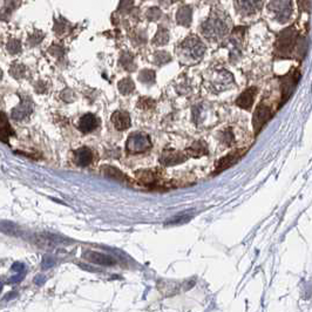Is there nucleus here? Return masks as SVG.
Masks as SVG:
<instances>
[{
  "mask_svg": "<svg viewBox=\"0 0 312 312\" xmlns=\"http://www.w3.org/2000/svg\"><path fill=\"white\" fill-rule=\"evenodd\" d=\"M228 30H229V26H228L227 20L218 16L207 19L202 25L203 36L212 40H217L219 38L224 37Z\"/></svg>",
  "mask_w": 312,
  "mask_h": 312,
  "instance_id": "obj_1",
  "label": "nucleus"
},
{
  "mask_svg": "<svg viewBox=\"0 0 312 312\" xmlns=\"http://www.w3.org/2000/svg\"><path fill=\"white\" fill-rule=\"evenodd\" d=\"M206 52V46L198 38L189 37L182 42L181 54L183 58L192 61H198Z\"/></svg>",
  "mask_w": 312,
  "mask_h": 312,
  "instance_id": "obj_2",
  "label": "nucleus"
},
{
  "mask_svg": "<svg viewBox=\"0 0 312 312\" xmlns=\"http://www.w3.org/2000/svg\"><path fill=\"white\" fill-rule=\"evenodd\" d=\"M152 147V141L148 135L146 134H132L126 142L127 152L131 154H137V153H143Z\"/></svg>",
  "mask_w": 312,
  "mask_h": 312,
  "instance_id": "obj_3",
  "label": "nucleus"
},
{
  "mask_svg": "<svg viewBox=\"0 0 312 312\" xmlns=\"http://www.w3.org/2000/svg\"><path fill=\"white\" fill-rule=\"evenodd\" d=\"M269 10L275 14L279 22H285L292 14V2L291 0H271Z\"/></svg>",
  "mask_w": 312,
  "mask_h": 312,
  "instance_id": "obj_4",
  "label": "nucleus"
},
{
  "mask_svg": "<svg viewBox=\"0 0 312 312\" xmlns=\"http://www.w3.org/2000/svg\"><path fill=\"white\" fill-rule=\"evenodd\" d=\"M273 111L271 109L270 106L265 105L264 102L259 103V106L257 107V109L255 111V114H254V128H255V133L258 134L261 132V129L265 126V123L268 122L269 120L273 117Z\"/></svg>",
  "mask_w": 312,
  "mask_h": 312,
  "instance_id": "obj_5",
  "label": "nucleus"
},
{
  "mask_svg": "<svg viewBox=\"0 0 312 312\" xmlns=\"http://www.w3.org/2000/svg\"><path fill=\"white\" fill-rule=\"evenodd\" d=\"M248 152L247 148H242V149H236L234 152H231L230 154L223 156L221 160L216 163V169H215V174H219L223 170L228 169L229 167L234 166L237 161L241 160L242 157L245 155V153Z\"/></svg>",
  "mask_w": 312,
  "mask_h": 312,
  "instance_id": "obj_6",
  "label": "nucleus"
},
{
  "mask_svg": "<svg viewBox=\"0 0 312 312\" xmlns=\"http://www.w3.org/2000/svg\"><path fill=\"white\" fill-rule=\"evenodd\" d=\"M293 31L288 30L284 31L282 33V36L278 39V45H277V50L279 53H282L283 56H289L291 51H292L294 42H293Z\"/></svg>",
  "mask_w": 312,
  "mask_h": 312,
  "instance_id": "obj_7",
  "label": "nucleus"
},
{
  "mask_svg": "<svg viewBox=\"0 0 312 312\" xmlns=\"http://www.w3.org/2000/svg\"><path fill=\"white\" fill-rule=\"evenodd\" d=\"M188 155L184 153L176 152V150H164L161 155L160 161L164 166H174V164H180L187 161Z\"/></svg>",
  "mask_w": 312,
  "mask_h": 312,
  "instance_id": "obj_8",
  "label": "nucleus"
},
{
  "mask_svg": "<svg viewBox=\"0 0 312 312\" xmlns=\"http://www.w3.org/2000/svg\"><path fill=\"white\" fill-rule=\"evenodd\" d=\"M235 6L239 13L249 16L261 8L262 0H235Z\"/></svg>",
  "mask_w": 312,
  "mask_h": 312,
  "instance_id": "obj_9",
  "label": "nucleus"
},
{
  "mask_svg": "<svg viewBox=\"0 0 312 312\" xmlns=\"http://www.w3.org/2000/svg\"><path fill=\"white\" fill-rule=\"evenodd\" d=\"M85 258L88 259L89 262L94 263V264H99V265H106V267H111V265H114L117 261L113 258L112 256L105 255V254L97 253V251H87L85 254Z\"/></svg>",
  "mask_w": 312,
  "mask_h": 312,
  "instance_id": "obj_10",
  "label": "nucleus"
},
{
  "mask_svg": "<svg viewBox=\"0 0 312 312\" xmlns=\"http://www.w3.org/2000/svg\"><path fill=\"white\" fill-rule=\"evenodd\" d=\"M112 122L114 123L115 128L117 131H125L131 126V117L128 113L123 111H117L113 113L112 115Z\"/></svg>",
  "mask_w": 312,
  "mask_h": 312,
  "instance_id": "obj_11",
  "label": "nucleus"
},
{
  "mask_svg": "<svg viewBox=\"0 0 312 312\" xmlns=\"http://www.w3.org/2000/svg\"><path fill=\"white\" fill-rule=\"evenodd\" d=\"M257 94V88L251 87L248 88L247 91H244L243 93L239 95V98L236 101L237 106L241 107L243 109H250L251 106L254 105V101H255V97Z\"/></svg>",
  "mask_w": 312,
  "mask_h": 312,
  "instance_id": "obj_12",
  "label": "nucleus"
},
{
  "mask_svg": "<svg viewBox=\"0 0 312 312\" xmlns=\"http://www.w3.org/2000/svg\"><path fill=\"white\" fill-rule=\"evenodd\" d=\"M298 80H299V74H297V77H296V75H292V77H287V78H285V83L282 86V87H283L282 102H281V105H279V106H282L283 103L287 102L289 98L291 97V94H292L293 89H294V87H296V83L298 82Z\"/></svg>",
  "mask_w": 312,
  "mask_h": 312,
  "instance_id": "obj_13",
  "label": "nucleus"
},
{
  "mask_svg": "<svg viewBox=\"0 0 312 312\" xmlns=\"http://www.w3.org/2000/svg\"><path fill=\"white\" fill-rule=\"evenodd\" d=\"M98 123H99V121H98L95 115L86 114V115H83V117L79 121V129L82 133H85V134L86 133H91V132H93L95 128H97Z\"/></svg>",
  "mask_w": 312,
  "mask_h": 312,
  "instance_id": "obj_14",
  "label": "nucleus"
},
{
  "mask_svg": "<svg viewBox=\"0 0 312 312\" xmlns=\"http://www.w3.org/2000/svg\"><path fill=\"white\" fill-rule=\"evenodd\" d=\"M92 161H93V154H92L91 149L82 147V148L78 149L75 152V162H77L78 166L86 167L91 164Z\"/></svg>",
  "mask_w": 312,
  "mask_h": 312,
  "instance_id": "obj_15",
  "label": "nucleus"
},
{
  "mask_svg": "<svg viewBox=\"0 0 312 312\" xmlns=\"http://www.w3.org/2000/svg\"><path fill=\"white\" fill-rule=\"evenodd\" d=\"M101 172L103 173V175L107 176V177L109 178H113V180H117V181H120V182H131V178L128 177V176L123 174L121 170H119L117 168H115V167H111V166H103L102 168H101Z\"/></svg>",
  "mask_w": 312,
  "mask_h": 312,
  "instance_id": "obj_16",
  "label": "nucleus"
},
{
  "mask_svg": "<svg viewBox=\"0 0 312 312\" xmlns=\"http://www.w3.org/2000/svg\"><path fill=\"white\" fill-rule=\"evenodd\" d=\"M136 177L138 182L143 184H154L158 181L160 176L157 173L152 172V170H143V172H137Z\"/></svg>",
  "mask_w": 312,
  "mask_h": 312,
  "instance_id": "obj_17",
  "label": "nucleus"
},
{
  "mask_svg": "<svg viewBox=\"0 0 312 312\" xmlns=\"http://www.w3.org/2000/svg\"><path fill=\"white\" fill-rule=\"evenodd\" d=\"M0 231L6 235L14 236V237H18L20 235V228L10 221H0Z\"/></svg>",
  "mask_w": 312,
  "mask_h": 312,
  "instance_id": "obj_18",
  "label": "nucleus"
},
{
  "mask_svg": "<svg viewBox=\"0 0 312 312\" xmlns=\"http://www.w3.org/2000/svg\"><path fill=\"white\" fill-rule=\"evenodd\" d=\"M11 128L10 123H8L7 117L4 113L0 112V140L7 142V137L10 136Z\"/></svg>",
  "mask_w": 312,
  "mask_h": 312,
  "instance_id": "obj_19",
  "label": "nucleus"
},
{
  "mask_svg": "<svg viewBox=\"0 0 312 312\" xmlns=\"http://www.w3.org/2000/svg\"><path fill=\"white\" fill-rule=\"evenodd\" d=\"M176 18H177L178 24L183 25V26H188L190 24V21H192V8H190L189 6L181 7L180 10H178Z\"/></svg>",
  "mask_w": 312,
  "mask_h": 312,
  "instance_id": "obj_20",
  "label": "nucleus"
},
{
  "mask_svg": "<svg viewBox=\"0 0 312 312\" xmlns=\"http://www.w3.org/2000/svg\"><path fill=\"white\" fill-rule=\"evenodd\" d=\"M32 108L28 103H21V105L16 107V108L13 109L12 113H11V117H12L14 120H22L30 114Z\"/></svg>",
  "mask_w": 312,
  "mask_h": 312,
  "instance_id": "obj_21",
  "label": "nucleus"
},
{
  "mask_svg": "<svg viewBox=\"0 0 312 312\" xmlns=\"http://www.w3.org/2000/svg\"><path fill=\"white\" fill-rule=\"evenodd\" d=\"M188 155H192L194 157H198V156L202 155H206L208 153V148H207V144L202 141H197L193 144L190 148L187 149Z\"/></svg>",
  "mask_w": 312,
  "mask_h": 312,
  "instance_id": "obj_22",
  "label": "nucleus"
},
{
  "mask_svg": "<svg viewBox=\"0 0 312 312\" xmlns=\"http://www.w3.org/2000/svg\"><path fill=\"white\" fill-rule=\"evenodd\" d=\"M134 88H135L134 82H133V80L129 79V78H126V79L121 80L119 82V91L123 95L131 94L132 92L134 91Z\"/></svg>",
  "mask_w": 312,
  "mask_h": 312,
  "instance_id": "obj_23",
  "label": "nucleus"
},
{
  "mask_svg": "<svg viewBox=\"0 0 312 312\" xmlns=\"http://www.w3.org/2000/svg\"><path fill=\"white\" fill-rule=\"evenodd\" d=\"M141 82L147 83V85H152L153 82L155 81V73L150 69H144L140 73V77H138Z\"/></svg>",
  "mask_w": 312,
  "mask_h": 312,
  "instance_id": "obj_24",
  "label": "nucleus"
},
{
  "mask_svg": "<svg viewBox=\"0 0 312 312\" xmlns=\"http://www.w3.org/2000/svg\"><path fill=\"white\" fill-rule=\"evenodd\" d=\"M168 39H169L168 32H167V30H164L163 27H160V30H158L157 34H156L154 39V44L156 45L167 44V42H168Z\"/></svg>",
  "mask_w": 312,
  "mask_h": 312,
  "instance_id": "obj_25",
  "label": "nucleus"
},
{
  "mask_svg": "<svg viewBox=\"0 0 312 312\" xmlns=\"http://www.w3.org/2000/svg\"><path fill=\"white\" fill-rule=\"evenodd\" d=\"M11 74H12L14 78H17V79L22 78L25 75V67L22 65H19V63H16V65H13L12 68H11Z\"/></svg>",
  "mask_w": 312,
  "mask_h": 312,
  "instance_id": "obj_26",
  "label": "nucleus"
},
{
  "mask_svg": "<svg viewBox=\"0 0 312 312\" xmlns=\"http://www.w3.org/2000/svg\"><path fill=\"white\" fill-rule=\"evenodd\" d=\"M169 60V54L166 53V52H157V53L155 54V62L157 63V65H162V63L168 62Z\"/></svg>",
  "mask_w": 312,
  "mask_h": 312,
  "instance_id": "obj_27",
  "label": "nucleus"
},
{
  "mask_svg": "<svg viewBox=\"0 0 312 312\" xmlns=\"http://www.w3.org/2000/svg\"><path fill=\"white\" fill-rule=\"evenodd\" d=\"M7 50H8V52H10L11 54L19 53L20 50H21V47H20V42L18 41V40L12 39V40H11V41L7 44Z\"/></svg>",
  "mask_w": 312,
  "mask_h": 312,
  "instance_id": "obj_28",
  "label": "nucleus"
},
{
  "mask_svg": "<svg viewBox=\"0 0 312 312\" xmlns=\"http://www.w3.org/2000/svg\"><path fill=\"white\" fill-rule=\"evenodd\" d=\"M54 264H56V261H54V259L52 258L51 256H45L44 258H42L41 265L44 269H50V268L53 267Z\"/></svg>",
  "mask_w": 312,
  "mask_h": 312,
  "instance_id": "obj_29",
  "label": "nucleus"
},
{
  "mask_svg": "<svg viewBox=\"0 0 312 312\" xmlns=\"http://www.w3.org/2000/svg\"><path fill=\"white\" fill-rule=\"evenodd\" d=\"M147 17H148L149 20H157L161 17V11L158 8H150Z\"/></svg>",
  "mask_w": 312,
  "mask_h": 312,
  "instance_id": "obj_30",
  "label": "nucleus"
},
{
  "mask_svg": "<svg viewBox=\"0 0 312 312\" xmlns=\"http://www.w3.org/2000/svg\"><path fill=\"white\" fill-rule=\"evenodd\" d=\"M190 218V216H180V217H175L172 218V221L167 222L166 224H176V223H183V222H187L188 219Z\"/></svg>",
  "mask_w": 312,
  "mask_h": 312,
  "instance_id": "obj_31",
  "label": "nucleus"
},
{
  "mask_svg": "<svg viewBox=\"0 0 312 312\" xmlns=\"http://www.w3.org/2000/svg\"><path fill=\"white\" fill-rule=\"evenodd\" d=\"M24 268H25V265L22 264V263H19V262H16L12 265V270L16 271V273H21V271L24 270Z\"/></svg>",
  "mask_w": 312,
  "mask_h": 312,
  "instance_id": "obj_32",
  "label": "nucleus"
},
{
  "mask_svg": "<svg viewBox=\"0 0 312 312\" xmlns=\"http://www.w3.org/2000/svg\"><path fill=\"white\" fill-rule=\"evenodd\" d=\"M22 278H24V273H18L16 276L11 277V278H10V283H18L19 281H21Z\"/></svg>",
  "mask_w": 312,
  "mask_h": 312,
  "instance_id": "obj_33",
  "label": "nucleus"
},
{
  "mask_svg": "<svg viewBox=\"0 0 312 312\" xmlns=\"http://www.w3.org/2000/svg\"><path fill=\"white\" fill-rule=\"evenodd\" d=\"M44 282H45V277L41 276V275L37 276L36 278H34V283H37L38 285H41Z\"/></svg>",
  "mask_w": 312,
  "mask_h": 312,
  "instance_id": "obj_34",
  "label": "nucleus"
},
{
  "mask_svg": "<svg viewBox=\"0 0 312 312\" xmlns=\"http://www.w3.org/2000/svg\"><path fill=\"white\" fill-rule=\"evenodd\" d=\"M17 296L16 292H11V293H7V296L5 297V299H11V298H14V297Z\"/></svg>",
  "mask_w": 312,
  "mask_h": 312,
  "instance_id": "obj_35",
  "label": "nucleus"
},
{
  "mask_svg": "<svg viewBox=\"0 0 312 312\" xmlns=\"http://www.w3.org/2000/svg\"><path fill=\"white\" fill-rule=\"evenodd\" d=\"M1 290H2V283L0 282V292H1Z\"/></svg>",
  "mask_w": 312,
  "mask_h": 312,
  "instance_id": "obj_36",
  "label": "nucleus"
},
{
  "mask_svg": "<svg viewBox=\"0 0 312 312\" xmlns=\"http://www.w3.org/2000/svg\"><path fill=\"white\" fill-rule=\"evenodd\" d=\"M2 78V72H1V69H0V79H1Z\"/></svg>",
  "mask_w": 312,
  "mask_h": 312,
  "instance_id": "obj_37",
  "label": "nucleus"
},
{
  "mask_svg": "<svg viewBox=\"0 0 312 312\" xmlns=\"http://www.w3.org/2000/svg\"><path fill=\"white\" fill-rule=\"evenodd\" d=\"M172 1H178V0H172Z\"/></svg>",
  "mask_w": 312,
  "mask_h": 312,
  "instance_id": "obj_38",
  "label": "nucleus"
}]
</instances>
